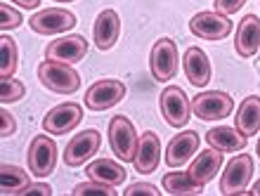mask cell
Returning a JSON list of instances; mask_svg holds the SVG:
<instances>
[{
    "label": "cell",
    "mask_w": 260,
    "mask_h": 196,
    "mask_svg": "<svg viewBox=\"0 0 260 196\" xmlns=\"http://www.w3.org/2000/svg\"><path fill=\"white\" fill-rule=\"evenodd\" d=\"M178 64H180V54H178V45L171 38H161L154 43L149 54V69L154 81L166 83L171 81L173 76L178 74Z\"/></svg>",
    "instance_id": "3"
},
{
    "label": "cell",
    "mask_w": 260,
    "mask_h": 196,
    "mask_svg": "<svg viewBox=\"0 0 260 196\" xmlns=\"http://www.w3.org/2000/svg\"><path fill=\"white\" fill-rule=\"evenodd\" d=\"M109 144H111V151L121 161L133 163V158L137 154L140 137L135 133V125L128 121V116H114L109 121Z\"/></svg>",
    "instance_id": "2"
},
{
    "label": "cell",
    "mask_w": 260,
    "mask_h": 196,
    "mask_svg": "<svg viewBox=\"0 0 260 196\" xmlns=\"http://www.w3.org/2000/svg\"><path fill=\"white\" fill-rule=\"evenodd\" d=\"M95 45L100 50H111L121 36V19L114 10H102L95 19Z\"/></svg>",
    "instance_id": "17"
},
{
    "label": "cell",
    "mask_w": 260,
    "mask_h": 196,
    "mask_svg": "<svg viewBox=\"0 0 260 196\" xmlns=\"http://www.w3.org/2000/svg\"><path fill=\"white\" fill-rule=\"evenodd\" d=\"M0 52H3V67H0V78H12L17 67H19V50L17 43L10 36L0 38Z\"/></svg>",
    "instance_id": "25"
},
{
    "label": "cell",
    "mask_w": 260,
    "mask_h": 196,
    "mask_svg": "<svg viewBox=\"0 0 260 196\" xmlns=\"http://www.w3.org/2000/svg\"><path fill=\"white\" fill-rule=\"evenodd\" d=\"M234 102L232 97L222 92V90H208V92H199L192 100V111L201 121H220L225 116L232 114Z\"/></svg>",
    "instance_id": "7"
},
{
    "label": "cell",
    "mask_w": 260,
    "mask_h": 196,
    "mask_svg": "<svg viewBox=\"0 0 260 196\" xmlns=\"http://www.w3.org/2000/svg\"><path fill=\"white\" fill-rule=\"evenodd\" d=\"M57 3H74V0H57Z\"/></svg>",
    "instance_id": "36"
},
{
    "label": "cell",
    "mask_w": 260,
    "mask_h": 196,
    "mask_svg": "<svg viewBox=\"0 0 260 196\" xmlns=\"http://www.w3.org/2000/svg\"><path fill=\"white\" fill-rule=\"evenodd\" d=\"M28 170L36 177H48L55 173L57 166V144L52 142V137L48 135H36L28 144V154H26Z\"/></svg>",
    "instance_id": "5"
},
{
    "label": "cell",
    "mask_w": 260,
    "mask_h": 196,
    "mask_svg": "<svg viewBox=\"0 0 260 196\" xmlns=\"http://www.w3.org/2000/svg\"><path fill=\"white\" fill-rule=\"evenodd\" d=\"M161 114H164L168 125L185 128L192 118V102H189L185 90L178 88V85H168L161 92Z\"/></svg>",
    "instance_id": "4"
},
{
    "label": "cell",
    "mask_w": 260,
    "mask_h": 196,
    "mask_svg": "<svg viewBox=\"0 0 260 196\" xmlns=\"http://www.w3.org/2000/svg\"><path fill=\"white\" fill-rule=\"evenodd\" d=\"M10 3H17L24 10H36V7L41 5V0H10Z\"/></svg>",
    "instance_id": "33"
},
{
    "label": "cell",
    "mask_w": 260,
    "mask_h": 196,
    "mask_svg": "<svg viewBox=\"0 0 260 196\" xmlns=\"http://www.w3.org/2000/svg\"><path fill=\"white\" fill-rule=\"evenodd\" d=\"M88 52V41L78 34L64 36V38H57L45 48V59L52 61H64V64H71L74 67L76 61H81Z\"/></svg>",
    "instance_id": "13"
},
{
    "label": "cell",
    "mask_w": 260,
    "mask_h": 196,
    "mask_svg": "<svg viewBox=\"0 0 260 196\" xmlns=\"http://www.w3.org/2000/svg\"><path fill=\"white\" fill-rule=\"evenodd\" d=\"M28 194H52V187L45 182H36V184H28L26 189L21 191V196H28Z\"/></svg>",
    "instance_id": "32"
},
{
    "label": "cell",
    "mask_w": 260,
    "mask_h": 196,
    "mask_svg": "<svg viewBox=\"0 0 260 196\" xmlns=\"http://www.w3.org/2000/svg\"><path fill=\"white\" fill-rule=\"evenodd\" d=\"M158 161H161V140H158L156 133L147 130L144 135H140V144H137V154L133 158V166H135L137 173L142 175H149L158 168Z\"/></svg>",
    "instance_id": "15"
},
{
    "label": "cell",
    "mask_w": 260,
    "mask_h": 196,
    "mask_svg": "<svg viewBox=\"0 0 260 196\" xmlns=\"http://www.w3.org/2000/svg\"><path fill=\"white\" fill-rule=\"evenodd\" d=\"M246 194H255V196H260V180L253 184V187H251V191H246Z\"/></svg>",
    "instance_id": "34"
},
{
    "label": "cell",
    "mask_w": 260,
    "mask_h": 196,
    "mask_svg": "<svg viewBox=\"0 0 260 196\" xmlns=\"http://www.w3.org/2000/svg\"><path fill=\"white\" fill-rule=\"evenodd\" d=\"M123 194L125 196H140V194L156 196V194H161V191H158L154 184H149V182H135V184H128V189H125Z\"/></svg>",
    "instance_id": "29"
},
{
    "label": "cell",
    "mask_w": 260,
    "mask_h": 196,
    "mask_svg": "<svg viewBox=\"0 0 260 196\" xmlns=\"http://www.w3.org/2000/svg\"><path fill=\"white\" fill-rule=\"evenodd\" d=\"M185 74L194 88H206L211 81V59L197 45L185 52Z\"/></svg>",
    "instance_id": "18"
},
{
    "label": "cell",
    "mask_w": 260,
    "mask_h": 196,
    "mask_svg": "<svg viewBox=\"0 0 260 196\" xmlns=\"http://www.w3.org/2000/svg\"><path fill=\"white\" fill-rule=\"evenodd\" d=\"M38 78L48 90L57 92V95H74L81 88V76L71 64L64 61H52L45 59L38 67Z\"/></svg>",
    "instance_id": "1"
},
{
    "label": "cell",
    "mask_w": 260,
    "mask_h": 196,
    "mask_svg": "<svg viewBox=\"0 0 260 196\" xmlns=\"http://www.w3.org/2000/svg\"><path fill=\"white\" fill-rule=\"evenodd\" d=\"M78 21H76V14L64 10V7H48V10H41L36 12L31 19H28V26L34 34L41 36H55V34H64V31H71Z\"/></svg>",
    "instance_id": "6"
},
{
    "label": "cell",
    "mask_w": 260,
    "mask_h": 196,
    "mask_svg": "<svg viewBox=\"0 0 260 196\" xmlns=\"http://www.w3.org/2000/svg\"><path fill=\"white\" fill-rule=\"evenodd\" d=\"M0 118H3V128H0V135L3 137H10L14 135V130H17V123H14V116L7 111V109H3L0 111Z\"/></svg>",
    "instance_id": "31"
},
{
    "label": "cell",
    "mask_w": 260,
    "mask_h": 196,
    "mask_svg": "<svg viewBox=\"0 0 260 196\" xmlns=\"http://www.w3.org/2000/svg\"><path fill=\"white\" fill-rule=\"evenodd\" d=\"M255 151H258V156H260V140H258V147H255Z\"/></svg>",
    "instance_id": "35"
},
{
    "label": "cell",
    "mask_w": 260,
    "mask_h": 196,
    "mask_svg": "<svg viewBox=\"0 0 260 196\" xmlns=\"http://www.w3.org/2000/svg\"><path fill=\"white\" fill-rule=\"evenodd\" d=\"M260 48V19L255 14H246L241 19L239 28H237V41H234V50L241 57H253Z\"/></svg>",
    "instance_id": "16"
},
{
    "label": "cell",
    "mask_w": 260,
    "mask_h": 196,
    "mask_svg": "<svg viewBox=\"0 0 260 196\" xmlns=\"http://www.w3.org/2000/svg\"><path fill=\"white\" fill-rule=\"evenodd\" d=\"M88 177L90 180H97V182H104V184H111V187H118L128 180V173L121 163L111 161V158H97L88 166Z\"/></svg>",
    "instance_id": "21"
},
{
    "label": "cell",
    "mask_w": 260,
    "mask_h": 196,
    "mask_svg": "<svg viewBox=\"0 0 260 196\" xmlns=\"http://www.w3.org/2000/svg\"><path fill=\"white\" fill-rule=\"evenodd\" d=\"M71 194H74V196H116V191H114V187H111V184L97 182V180H90V177H88V182L76 184Z\"/></svg>",
    "instance_id": "26"
},
{
    "label": "cell",
    "mask_w": 260,
    "mask_h": 196,
    "mask_svg": "<svg viewBox=\"0 0 260 196\" xmlns=\"http://www.w3.org/2000/svg\"><path fill=\"white\" fill-rule=\"evenodd\" d=\"M251 175H253V158L248 154H237L225 166V173H222V180H220V191L227 196L246 194Z\"/></svg>",
    "instance_id": "8"
},
{
    "label": "cell",
    "mask_w": 260,
    "mask_h": 196,
    "mask_svg": "<svg viewBox=\"0 0 260 196\" xmlns=\"http://www.w3.org/2000/svg\"><path fill=\"white\" fill-rule=\"evenodd\" d=\"M0 184H3V194L21 196V191L31 184V177H28V173L24 168H19V166L3 163V166H0Z\"/></svg>",
    "instance_id": "23"
},
{
    "label": "cell",
    "mask_w": 260,
    "mask_h": 196,
    "mask_svg": "<svg viewBox=\"0 0 260 196\" xmlns=\"http://www.w3.org/2000/svg\"><path fill=\"white\" fill-rule=\"evenodd\" d=\"M206 142H208V147L227 154V151H244L248 144V137L241 135L237 128L220 125V128H211L206 133Z\"/></svg>",
    "instance_id": "20"
},
{
    "label": "cell",
    "mask_w": 260,
    "mask_h": 196,
    "mask_svg": "<svg viewBox=\"0 0 260 196\" xmlns=\"http://www.w3.org/2000/svg\"><path fill=\"white\" fill-rule=\"evenodd\" d=\"M164 189L173 196L201 194V191H204V184L194 182L189 173H168V175L164 177Z\"/></svg>",
    "instance_id": "24"
},
{
    "label": "cell",
    "mask_w": 260,
    "mask_h": 196,
    "mask_svg": "<svg viewBox=\"0 0 260 196\" xmlns=\"http://www.w3.org/2000/svg\"><path fill=\"white\" fill-rule=\"evenodd\" d=\"M21 14L14 10L12 5H7V3H3L0 5V28L3 31H12V28H19L21 26Z\"/></svg>",
    "instance_id": "28"
},
{
    "label": "cell",
    "mask_w": 260,
    "mask_h": 196,
    "mask_svg": "<svg viewBox=\"0 0 260 196\" xmlns=\"http://www.w3.org/2000/svg\"><path fill=\"white\" fill-rule=\"evenodd\" d=\"M100 144H102V135L95 128L83 130V133L71 137V142L67 144V149H64V163H67L69 168H78L83 163H88L100 151Z\"/></svg>",
    "instance_id": "9"
},
{
    "label": "cell",
    "mask_w": 260,
    "mask_h": 196,
    "mask_svg": "<svg viewBox=\"0 0 260 196\" xmlns=\"http://www.w3.org/2000/svg\"><path fill=\"white\" fill-rule=\"evenodd\" d=\"M199 142H201V140H199L197 130H185V133L175 135L171 142H168V147H166V166H168V168L185 166V163L192 158V154H197Z\"/></svg>",
    "instance_id": "14"
},
{
    "label": "cell",
    "mask_w": 260,
    "mask_h": 196,
    "mask_svg": "<svg viewBox=\"0 0 260 196\" xmlns=\"http://www.w3.org/2000/svg\"><path fill=\"white\" fill-rule=\"evenodd\" d=\"M83 121V109L76 102H64L59 107L50 109L48 116L43 118V128L50 135H67Z\"/></svg>",
    "instance_id": "12"
},
{
    "label": "cell",
    "mask_w": 260,
    "mask_h": 196,
    "mask_svg": "<svg viewBox=\"0 0 260 196\" xmlns=\"http://www.w3.org/2000/svg\"><path fill=\"white\" fill-rule=\"evenodd\" d=\"M241 5H246V0H215V12L230 17V14L239 12Z\"/></svg>",
    "instance_id": "30"
},
{
    "label": "cell",
    "mask_w": 260,
    "mask_h": 196,
    "mask_svg": "<svg viewBox=\"0 0 260 196\" xmlns=\"http://www.w3.org/2000/svg\"><path fill=\"white\" fill-rule=\"evenodd\" d=\"M189 31L204 41H222L232 34V21L220 12H199L189 21Z\"/></svg>",
    "instance_id": "11"
},
{
    "label": "cell",
    "mask_w": 260,
    "mask_h": 196,
    "mask_svg": "<svg viewBox=\"0 0 260 196\" xmlns=\"http://www.w3.org/2000/svg\"><path fill=\"white\" fill-rule=\"evenodd\" d=\"M220 166H222V151H218V149L211 147V149H204V151L194 158L187 173L192 175L194 182L208 184L213 177H215V173L220 170Z\"/></svg>",
    "instance_id": "19"
},
{
    "label": "cell",
    "mask_w": 260,
    "mask_h": 196,
    "mask_svg": "<svg viewBox=\"0 0 260 196\" xmlns=\"http://www.w3.org/2000/svg\"><path fill=\"white\" fill-rule=\"evenodd\" d=\"M234 123H237V130L241 135H258L260 133V97L251 95L241 102L239 111L234 116Z\"/></svg>",
    "instance_id": "22"
},
{
    "label": "cell",
    "mask_w": 260,
    "mask_h": 196,
    "mask_svg": "<svg viewBox=\"0 0 260 196\" xmlns=\"http://www.w3.org/2000/svg\"><path fill=\"white\" fill-rule=\"evenodd\" d=\"M125 97V85L114 78H104V81L92 83L85 92V107L90 111H104V109L116 107L118 102Z\"/></svg>",
    "instance_id": "10"
},
{
    "label": "cell",
    "mask_w": 260,
    "mask_h": 196,
    "mask_svg": "<svg viewBox=\"0 0 260 196\" xmlns=\"http://www.w3.org/2000/svg\"><path fill=\"white\" fill-rule=\"evenodd\" d=\"M21 97H24V83L14 81V78H3V88H0V100H3V104L19 102Z\"/></svg>",
    "instance_id": "27"
}]
</instances>
